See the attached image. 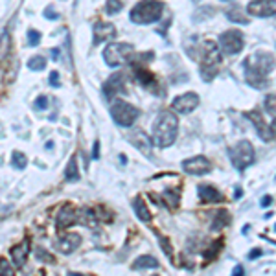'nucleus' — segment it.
<instances>
[{"instance_id":"1","label":"nucleus","mask_w":276,"mask_h":276,"mask_svg":"<svg viewBox=\"0 0 276 276\" xmlns=\"http://www.w3.org/2000/svg\"><path fill=\"white\" fill-rule=\"evenodd\" d=\"M243 68L245 79L250 87L265 88L269 85V74H272V68H274V57L267 52H256L245 59Z\"/></svg>"},{"instance_id":"2","label":"nucleus","mask_w":276,"mask_h":276,"mask_svg":"<svg viewBox=\"0 0 276 276\" xmlns=\"http://www.w3.org/2000/svg\"><path fill=\"white\" fill-rule=\"evenodd\" d=\"M179 134V118L171 110H162L153 124L151 142L156 147H170Z\"/></svg>"},{"instance_id":"3","label":"nucleus","mask_w":276,"mask_h":276,"mask_svg":"<svg viewBox=\"0 0 276 276\" xmlns=\"http://www.w3.org/2000/svg\"><path fill=\"white\" fill-rule=\"evenodd\" d=\"M199 59H201V78L204 81H212L219 74V64H221V50L217 48L216 42H204L199 52Z\"/></svg>"},{"instance_id":"4","label":"nucleus","mask_w":276,"mask_h":276,"mask_svg":"<svg viewBox=\"0 0 276 276\" xmlns=\"http://www.w3.org/2000/svg\"><path fill=\"white\" fill-rule=\"evenodd\" d=\"M164 13V4L160 0H140L131 9V20L134 24H153Z\"/></svg>"},{"instance_id":"5","label":"nucleus","mask_w":276,"mask_h":276,"mask_svg":"<svg viewBox=\"0 0 276 276\" xmlns=\"http://www.w3.org/2000/svg\"><path fill=\"white\" fill-rule=\"evenodd\" d=\"M134 55V46L129 42H110L107 44V48L103 50V59L109 64L110 68L127 64L129 61L133 59Z\"/></svg>"},{"instance_id":"6","label":"nucleus","mask_w":276,"mask_h":276,"mask_svg":"<svg viewBox=\"0 0 276 276\" xmlns=\"http://www.w3.org/2000/svg\"><path fill=\"white\" fill-rule=\"evenodd\" d=\"M254 156H256L254 146L248 142V140H241V142H238L236 146L228 147L230 162H232L236 170H239V171L247 170L248 166L254 164Z\"/></svg>"},{"instance_id":"7","label":"nucleus","mask_w":276,"mask_h":276,"mask_svg":"<svg viewBox=\"0 0 276 276\" xmlns=\"http://www.w3.org/2000/svg\"><path fill=\"white\" fill-rule=\"evenodd\" d=\"M110 116L122 127H131L138 118V109L124 100H118L110 105Z\"/></svg>"},{"instance_id":"8","label":"nucleus","mask_w":276,"mask_h":276,"mask_svg":"<svg viewBox=\"0 0 276 276\" xmlns=\"http://www.w3.org/2000/svg\"><path fill=\"white\" fill-rule=\"evenodd\" d=\"M245 48V35L239 30H226L219 35L221 54L236 55Z\"/></svg>"},{"instance_id":"9","label":"nucleus","mask_w":276,"mask_h":276,"mask_svg":"<svg viewBox=\"0 0 276 276\" xmlns=\"http://www.w3.org/2000/svg\"><path fill=\"white\" fill-rule=\"evenodd\" d=\"M245 116L254 124V129H256V133L260 134V138H262L263 142H272V140H274V125L269 127V124L263 120L260 110L258 109L248 110V112H245Z\"/></svg>"},{"instance_id":"10","label":"nucleus","mask_w":276,"mask_h":276,"mask_svg":"<svg viewBox=\"0 0 276 276\" xmlns=\"http://www.w3.org/2000/svg\"><path fill=\"white\" fill-rule=\"evenodd\" d=\"M199 107V96L195 92H186V94H180L173 100L171 103V109L175 112H180V114H190Z\"/></svg>"},{"instance_id":"11","label":"nucleus","mask_w":276,"mask_h":276,"mask_svg":"<svg viewBox=\"0 0 276 276\" xmlns=\"http://www.w3.org/2000/svg\"><path fill=\"white\" fill-rule=\"evenodd\" d=\"M182 170L190 175H206L212 171V162L204 155L192 156L182 162Z\"/></svg>"},{"instance_id":"12","label":"nucleus","mask_w":276,"mask_h":276,"mask_svg":"<svg viewBox=\"0 0 276 276\" xmlns=\"http://www.w3.org/2000/svg\"><path fill=\"white\" fill-rule=\"evenodd\" d=\"M247 11L252 17H260V18L272 17L276 13V2L274 0H252L247 6Z\"/></svg>"},{"instance_id":"13","label":"nucleus","mask_w":276,"mask_h":276,"mask_svg":"<svg viewBox=\"0 0 276 276\" xmlns=\"http://www.w3.org/2000/svg\"><path fill=\"white\" fill-rule=\"evenodd\" d=\"M124 92H125V76L120 72L112 74L105 81V85H103V94H105L109 100L116 98L118 94H124Z\"/></svg>"},{"instance_id":"14","label":"nucleus","mask_w":276,"mask_h":276,"mask_svg":"<svg viewBox=\"0 0 276 276\" xmlns=\"http://www.w3.org/2000/svg\"><path fill=\"white\" fill-rule=\"evenodd\" d=\"M92 32H94V44H101L116 37V28L110 22H96L92 26Z\"/></svg>"},{"instance_id":"15","label":"nucleus","mask_w":276,"mask_h":276,"mask_svg":"<svg viewBox=\"0 0 276 276\" xmlns=\"http://www.w3.org/2000/svg\"><path fill=\"white\" fill-rule=\"evenodd\" d=\"M133 72H134V78H136V81L140 83L144 88H147V90H153V92H158V90H156L158 83H156L155 76H153V74L149 72L147 68H144L142 64H133Z\"/></svg>"},{"instance_id":"16","label":"nucleus","mask_w":276,"mask_h":276,"mask_svg":"<svg viewBox=\"0 0 276 276\" xmlns=\"http://www.w3.org/2000/svg\"><path fill=\"white\" fill-rule=\"evenodd\" d=\"M78 219H79L78 210L74 206H70V204H66V206L61 208L57 221H55V226H57V230H66L68 226H72L74 223H78Z\"/></svg>"},{"instance_id":"17","label":"nucleus","mask_w":276,"mask_h":276,"mask_svg":"<svg viewBox=\"0 0 276 276\" xmlns=\"http://www.w3.org/2000/svg\"><path fill=\"white\" fill-rule=\"evenodd\" d=\"M79 245H81V236L78 232H66L63 238L57 239V248L63 254H72Z\"/></svg>"},{"instance_id":"18","label":"nucleus","mask_w":276,"mask_h":276,"mask_svg":"<svg viewBox=\"0 0 276 276\" xmlns=\"http://www.w3.org/2000/svg\"><path fill=\"white\" fill-rule=\"evenodd\" d=\"M133 140V146L136 147L138 151L142 153L146 158H151L153 156V142H151V136L146 134L144 131H136V134L131 136Z\"/></svg>"},{"instance_id":"19","label":"nucleus","mask_w":276,"mask_h":276,"mask_svg":"<svg viewBox=\"0 0 276 276\" xmlns=\"http://www.w3.org/2000/svg\"><path fill=\"white\" fill-rule=\"evenodd\" d=\"M197 195L202 202H223V193L212 184H199Z\"/></svg>"},{"instance_id":"20","label":"nucleus","mask_w":276,"mask_h":276,"mask_svg":"<svg viewBox=\"0 0 276 276\" xmlns=\"http://www.w3.org/2000/svg\"><path fill=\"white\" fill-rule=\"evenodd\" d=\"M28 254H30V241H22L20 245H15L11 250H9V256H11V260H13V265L15 267H24V263H26L28 260Z\"/></svg>"},{"instance_id":"21","label":"nucleus","mask_w":276,"mask_h":276,"mask_svg":"<svg viewBox=\"0 0 276 276\" xmlns=\"http://www.w3.org/2000/svg\"><path fill=\"white\" fill-rule=\"evenodd\" d=\"M158 267V260L155 256H149V254H144V256L136 258L131 265L133 271H146V269H156Z\"/></svg>"},{"instance_id":"22","label":"nucleus","mask_w":276,"mask_h":276,"mask_svg":"<svg viewBox=\"0 0 276 276\" xmlns=\"http://www.w3.org/2000/svg\"><path fill=\"white\" fill-rule=\"evenodd\" d=\"M133 210H134V214H136L138 219L144 221V223H147V221L151 219V212H149V208H147L146 201H144L142 197L133 199Z\"/></svg>"},{"instance_id":"23","label":"nucleus","mask_w":276,"mask_h":276,"mask_svg":"<svg viewBox=\"0 0 276 276\" xmlns=\"http://www.w3.org/2000/svg\"><path fill=\"white\" fill-rule=\"evenodd\" d=\"M226 18H228L230 22L236 24H248V17L241 6H232V8L226 9Z\"/></svg>"},{"instance_id":"24","label":"nucleus","mask_w":276,"mask_h":276,"mask_svg":"<svg viewBox=\"0 0 276 276\" xmlns=\"http://www.w3.org/2000/svg\"><path fill=\"white\" fill-rule=\"evenodd\" d=\"M9 50H11V39H9L8 32L0 33V63H4L6 57L9 55Z\"/></svg>"},{"instance_id":"25","label":"nucleus","mask_w":276,"mask_h":276,"mask_svg":"<svg viewBox=\"0 0 276 276\" xmlns=\"http://www.w3.org/2000/svg\"><path fill=\"white\" fill-rule=\"evenodd\" d=\"M64 179L66 180H78L79 179V170H78V158L72 156L68 160V166L64 170Z\"/></svg>"},{"instance_id":"26","label":"nucleus","mask_w":276,"mask_h":276,"mask_svg":"<svg viewBox=\"0 0 276 276\" xmlns=\"http://www.w3.org/2000/svg\"><path fill=\"white\" fill-rule=\"evenodd\" d=\"M228 221H230V217H228V212H225V210H219L216 214V219H214V223H212V230H219V228H223L225 225H228Z\"/></svg>"},{"instance_id":"27","label":"nucleus","mask_w":276,"mask_h":276,"mask_svg":"<svg viewBox=\"0 0 276 276\" xmlns=\"http://www.w3.org/2000/svg\"><path fill=\"white\" fill-rule=\"evenodd\" d=\"M11 166H13L15 170H24L28 166V158L24 153L20 151H13V156H11Z\"/></svg>"},{"instance_id":"28","label":"nucleus","mask_w":276,"mask_h":276,"mask_svg":"<svg viewBox=\"0 0 276 276\" xmlns=\"http://www.w3.org/2000/svg\"><path fill=\"white\" fill-rule=\"evenodd\" d=\"M124 8V2L122 0H107L105 2V13L116 15L120 13V9Z\"/></svg>"},{"instance_id":"29","label":"nucleus","mask_w":276,"mask_h":276,"mask_svg":"<svg viewBox=\"0 0 276 276\" xmlns=\"http://www.w3.org/2000/svg\"><path fill=\"white\" fill-rule=\"evenodd\" d=\"M28 66L32 70H37V72H39V70H42L46 66V59L42 55H33L32 59L28 61Z\"/></svg>"},{"instance_id":"30","label":"nucleus","mask_w":276,"mask_h":276,"mask_svg":"<svg viewBox=\"0 0 276 276\" xmlns=\"http://www.w3.org/2000/svg\"><path fill=\"white\" fill-rule=\"evenodd\" d=\"M28 42H30L32 46L41 44V32H37V30H30V32H28Z\"/></svg>"},{"instance_id":"31","label":"nucleus","mask_w":276,"mask_h":276,"mask_svg":"<svg viewBox=\"0 0 276 276\" xmlns=\"http://www.w3.org/2000/svg\"><path fill=\"white\" fill-rule=\"evenodd\" d=\"M164 197L170 201V208H177V206H179V193H177V192H166Z\"/></svg>"},{"instance_id":"32","label":"nucleus","mask_w":276,"mask_h":276,"mask_svg":"<svg viewBox=\"0 0 276 276\" xmlns=\"http://www.w3.org/2000/svg\"><path fill=\"white\" fill-rule=\"evenodd\" d=\"M265 109L269 110L271 118H274V94H271V96L265 98Z\"/></svg>"},{"instance_id":"33","label":"nucleus","mask_w":276,"mask_h":276,"mask_svg":"<svg viewBox=\"0 0 276 276\" xmlns=\"http://www.w3.org/2000/svg\"><path fill=\"white\" fill-rule=\"evenodd\" d=\"M33 107H35L37 110L46 109V107H48V98H46V96H39L35 100V103H33Z\"/></svg>"},{"instance_id":"34","label":"nucleus","mask_w":276,"mask_h":276,"mask_svg":"<svg viewBox=\"0 0 276 276\" xmlns=\"http://www.w3.org/2000/svg\"><path fill=\"white\" fill-rule=\"evenodd\" d=\"M221 247H223V239H217L216 243H214V248H212V250H208V252H206V258H210V260H212V258L216 256V254L221 250Z\"/></svg>"},{"instance_id":"35","label":"nucleus","mask_w":276,"mask_h":276,"mask_svg":"<svg viewBox=\"0 0 276 276\" xmlns=\"http://www.w3.org/2000/svg\"><path fill=\"white\" fill-rule=\"evenodd\" d=\"M0 272H4V274H13V267L9 265L8 260H0Z\"/></svg>"},{"instance_id":"36","label":"nucleus","mask_w":276,"mask_h":276,"mask_svg":"<svg viewBox=\"0 0 276 276\" xmlns=\"http://www.w3.org/2000/svg\"><path fill=\"white\" fill-rule=\"evenodd\" d=\"M44 17L50 18V20H55V18H59V13H55L54 8H46L44 9Z\"/></svg>"},{"instance_id":"37","label":"nucleus","mask_w":276,"mask_h":276,"mask_svg":"<svg viewBox=\"0 0 276 276\" xmlns=\"http://www.w3.org/2000/svg\"><path fill=\"white\" fill-rule=\"evenodd\" d=\"M50 85H52V87H59V85H61V83H59V74H57V72L50 74Z\"/></svg>"},{"instance_id":"38","label":"nucleus","mask_w":276,"mask_h":276,"mask_svg":"<svg viewBox=\"0 0 276 276\" xmlns=\"http://www.w3.org/2000/svg\"><path fill=\"white\" fill-rule=\"evenodd\" d=\"M160 241H162V248H164V252H168V256H171L170 241H168V239H164V238H160Z\"/></svg>"},{"instance_id":"39","label":"nucleus","mask_w":276,"mask_h":276,"mask_svg":"<svg viewBox=\"0 0 276 276\" xmlns=\"http://www.w3.org/2000/svg\"><path fill=\"white\" fill-rule=\"evenodd\" d=\"M92 158H100V142H94V151H92Z\"/></svg>"},{"instance_id":"40","label":"nucleus","mask_w":276,"mask_h":276,"mask_svg":"<svg viewBox=\"0 0 276 276\" xmlns=\"http://www.w3.org/2000/svg\"><path fill=\"white\" fill-rule=\"evenodd\" d=\"M271 202H272V197H271V195H265V197L262 199V206H269Z\"/></svg>"},{"instance_id":"41","label":"nucleus","mask_w":276,"mask_h":276,"mask_svg":"<svg viewBox=\"0 0 276 276\" xmlns=\"http://www.w3.org/2000/svg\"><path fill=\"white\" fill-rule=\"evenodd\" d=\"M232 272H234L236 276L243 274V267H241V265H236V267H234V271H232Z\"/></svg>"},{"instance_id":"42","label":"nucleus","mask_w":276,"mask_h":276,"mask_svg":"<svg viewBox=\"0 0 276 276\" xmlns=\"http://www.w3.org/2000/svg\"><path fill=\"white\" fill-rule=\"evenodd\" d=\"M52 59H59V50H57V48L52 50Z\"/></svg>"},{"instance_id":"43","label":"nucleus","mask_w":276,"mask_h":276,"mask_svg":"<svg viewBox=\"0 0 276 276\" xmlns=\"http://www.w3.org/2000/svg\"><path fill=\"white\" fill-rule=\"evenodd\" d=\"M262 254V250H250V254H248V258H256Z\"/></svg>"},{"instance_id":"44","label":"nucleus","mask_w":276,"mask_h":276,"mask_svg":"<svg viewBox=\"0 0 276 276\" xmlns=\"http://www.w3.org/2000/svg\"><path fill=\"white\" fill-rule=\"evenodd\" d=\"M225 2H228V0H225Z\"/></svg>"}]
</instances>
